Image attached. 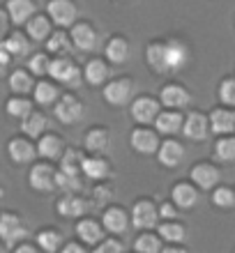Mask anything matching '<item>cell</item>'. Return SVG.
I'll return each mask as SVG.
<instances>
[{"instance_id":"9c48e42d","label":"cell","mask_w":235,"mask_h":253,"mask_svg":"<svg viewBox=\"0 0 235 253\" xmlns=\"http://www.w3.org/2000/svg\"><path fill=\"white\" fill-rule=\"evenodd\" d=\"M132 118H134L139 125H145L150 126L152 122L159 118V101L152 99V97H136L134 101H132Z\"/></svg>"},{"instance_id":"836d02e7","label":"cell","mask_w":235,"mask_h":253,"mask_svg":"<svg viewBox=\"0 0 235 253\" xmlns=\"http://www.w3.org/2000/svg\"><path fill=\"white\" fill-rule=\"evenodd\" d=\"M104 51H106V58L113 62V65H122V62H127V58H129V44L125 37H111Z\"/></svg>"},{"instance_id":"8d00e7d4","label":"cell","mask_w":235,"mask_h":253,"mask_svg":"<svg viewBox=\"0 0 235 253\" xmlns=\"http://www.w3.org/2000/svg\"><path fill=\"white\" fill-rule=\"evenodd\" d=\"M83 161H86V154L81 150H67L60 159V170L69 175H79L83 173Z\"/></svg>"},{"instance_id":"ba28073f","label":"cell","mask_w":235,"mask_h":253,"mask_svg":"<svg viewBox=\"0 0 235 253\" xmlns=\"http://www.w3.org/2000/svg\"><path fill=\"white\" fill-rule=\"evenodd\" d=\"M55 175H58V170H55L51 164H47V161H42V164H35L33 168H30V175H28V182H30V187L35 189V191H53L55 189Z\"/></svg>"},{"instance_id":"3957f363","label":"cell","mask_w":235,"mask_h":253,"mask_svg":"<svg viewBox=\"0 0 235 253\" xmlns=\"http://www.w3.org/2000/svg\"><path fill=\"white\" fill-rule=\"evenodd\" d=\"M104 101L111 106H125L129 104V99L134 97V81L122 76V79H113L104 85Z\"/></svg>"},{"instance_id":"ab89813d","label":"cell","mask_w":235,"mask_h":253,"mask_svg":"<svg viewBox=\"0 0 235 253\" xmlns=\"http://www.w3.org/2000/svg\"><path fill=\"white\" fill-rule=\"evenodd\" d=\"M7 113H9V118L23 120V118H28V115L33 113V101L26 99L23 94H16V97H12V99L7 101Z\"/></svg>"},{"instance_id":"f35d334b","label":"cell","mask_w":235,"mask_h":253,"mask_svg":"<svg viewBox=\"0 0 235 253\" xmlns=\"http://www.w3.org/2000/svg\"><path fill=\"white\" fill-rule=\"evenodd\" d=\"M134 249H136V253H161V237L145 230L143 235L136 237Z\"/></svg>"},{"instance_id":"8fae6325","label":"cell","mask_w":235,"mask_h":253,"mask_svg":"<svg viewBox=\"0 0 235 253\" xmlns=\"http://www.w3.org/2000/svg\"><path fill=\"white\" fill-rule=\"evenodd\" d=\"M222 180V173H219V168L208 164V161H201V164H196L191 168V182H194L198 189L203 191H210V189H217Z\"/></svg>"},{"instance_id":"7dc6e473","label":"cell","mask_w":235,"mask_h":253,"mask_svg":"<svg viewBox=\"0 0 235 253\" xmlns=\"http://www.w3.org/2000/svg\"><path fill=\"white\" fill-rule=\"evenodd\" d=\"M113 198V191L108 187H97L94 189V203H99V205H104L106 200Z\"/></svg>"},{"instance_id":"44dd1931","label":"cell","mask_w":235,"mask_h":253,"mask_svg":"<svg viewBox=\"0 0 235 253\" xmlns=\"http://www.w3.org/2000/svg\"><path fill=\"white\" fill-rule=\"evenodd\" d=\"M101 223H104V228H106L108 233H113V235H122L125 230H127V223H129L127 212H125L122 207L111 205L108 210H104Z\"/></svg>"},{"instance_id":"f907efd6","label":"cell","mask_w":235,"mask_h":253,"mask_svg":"<svg viewBox=\"0 0 235 253\" xmlns=\"http://www.w3.org/2000/svg\"><path fill=\"white\" fill-rule=\"evenodd\" d=\"M12 253H40V251H37L33 244H19V247H14Z\"/></svg>"},{"instance_id":"74e56055","label":"cell","mask_w":235,"mask_h":253,"mask_svg":"<svg viewBox=\"0 0 235 253\" xmlns=\"http://www.w3.org/2000/svg\"><path fill=\"white\" fill-rule=\"evenodd\" d=\"M62 235L58 233V230H42L40 235H37V247L42 249V251H47V253H58L62 251Z\"/></svg>"},{"instance_id":"277c9868","label":"cell","mask_w":235,"mask_h":253,"mask_svg":"<svg viewBox=\"0 0 235 253\" xmlns=\"http://www.w3.org/2000/svg\"><path fill=\"white\" fill-rule=\"evenodd\" d=\"M47 14L58 28H69L74 26L76 16H79V7L74 0H48Z\"/></svg>"},{"instance_id":"6da1fadb","label":"cell","mask_w":235,"mask_h":253,"mask_svg":"<svg viewBox=\"0 0 235 253\" xmlns=\"http://www.w3.org/2000/svg\"><path fill=\"white\" fill-rule=\"evenodd\" d=\"M0 237L5 242V247H14L28 237V226L19 214L2 212L0 214Z\"/></svg>"},{"instance_id":"484cf974","label":"cell","mask_w":235,"mask_h":253,"mask_svg":"<svg viewBox=\"0 0 235 253\" xmlns=\"http://www.w3.org/2000/svg\"><path fill=\"white\" fill-rule=\"evenodd\" d=\"M51 23L53 21L48 19V14H35L33 19L26 23V35L35 42H47L51 37Z\"/></svg>"},{"instance_id":"30bf717a","label":"cell","mask_w":235,"mask_h":253,"mask_svg":"<svg viewBox=\"0 0 235 253\" xmlns=\"http://www.w3.org/2000/svg\"><path fill=\"white\" fill-rule=\"evenodd\" d=\"M72 42H74V46L79 48V51H83V53H90V51H94L97 48V44H99V35H97V30H94L90 23H86V21H81V23H74L72 26Z\"/></svg>"},{"instance_id":"ee69618b","label":"cell","mask_w":235,"mask_h":253,"mask_svg":"<svg viewBox=\"0 0 235 253\" xmlns=\"http://www.w3.org/2000/svg\"><path fill=\"white\" fill-rule=\"evenodd\" d=\"M212 203H215L217 207L231 210V207H235V191L229 187H217L215 191H212Z\"/></svg>"},{"instance_id":"cb8c5ba5","label":"cell","mask_w":235,"mask_h":253,"mask_svg":"<svg viewBox=\"0 0 235 253\" xmlns=\"http://www.w3.org/2000/svg\"><path fill=\"white\" fill-rule=\"evenodd\" d=\"M58 214L65 216V219H76L88 210V203L76 193H65L60 200H58Z\"/></svg>"},{"instance_id":"ac0fdd59","label":"cell","mask_w":235,"mask_h":253,"mask_svg":"<svg viewBox=\"0 0 235 253\" xmlns=\"http://www.w3.org/2000/svg\"><path fill=\"white\" fill-rule=\"evenodd\" d=\"M83 145H86L88 152L93 154H104L111 145V133L108 129L104 126H90L86 133V138H83Z\"/></svg>"},{"instance_id":"bcb514c9","label":"cell","mask_w":235,"mask_h":253,"mask_svg":"<svg viewBox=\"0 0 235 253\" xmlns=\"http://www.w3.org/2000/svg\"><path fill=\"white\" fill-rule=\"evenodd\" d=\"M93 253H122V244L118 240H101Z\"/></svg>"},{"instance_id":"d6986e66","label":"cell","mask_w":235,"mask_h":253,"mask_svg":"<svg viewBox=\"0 0 235 253\" xmlns=\"http://www.w3.org/2000/svg\"><path fill=\"white\" fill-rule=\"evenodd\" d=\"M171 198H173V205H178L180 210H191L198 203V191H196V184H189V182H178L171 191Z\"/></svg>"},{"instance_id":"f1b7e54d","label":"cell","mask_w":235,"mask_h":253,"mask_svg":"<svg viewBox=\"0 0 235 253\" xmlns=\"http://www.w3.org/2000/svg\"><path fill=\"white\" fill-rule=\"evenodd\" d=\"M35 83L33 81V72L30 69H14L12 74H9V90H12L14 94H28L35 90Z\"/></svg>"},{"instance_id":"2e32d148","label":"cell","mask_w":235,"mask_h":253,"mask_svg":"<svg viewBox=\"0 0 235 253\" xmlns=\"http://www.w3.org/2000/svg\"><path fill=\"white\" fill-rule=\"evenodd\" d=\"M166 60H168V74L180 72L189 60V48L180 40H166Z\"/></svg>"},{"instance_id":"9a60e30c","label":"cell","mask_w":235,"mask_h":253,"mask_svg":"<svg viewBox=\"0 0 235 253\" xmlns=\"http://www.w3.org/2000/svg\"><path fill=\"white\" fill-rule=\"evenodd\" d=\"M7 152H9V159H12L14 164H28V161L35 159V154H40L37 147H35L30 140L19 138V136L7 143Z\"/></svg>"},{"instance_id":"4fadbf2b","label":"cell","mask_w":235,"mask_h":253,"mask_svg":"<svg viewBox=\"0 0 235 253\" xmlns=\"http://www.w3.org/2000/svg\"><path fill=\"white\" fill-rule=\"evenodd\" d=\"M157 159H159L161 166L166 168H178L185 161V147L178 143L175 138H166L159 145V152H157Z\"/></svg>"},{"instance_id":"5b68a950","label":"cell","mask_w":235,"mask_h":253,"mask_svg":"<svg viewBox=\"0 0 235 253\" xmlns=\"http://www.w3.org/2000/svg\"><path fill=\"white\" fill-rule=\"evenodd\" d=\"M48 76H53L58 83L76 87L81 83V76H83V74L79 72V67L74 65V60H69L67 55H62V58H53V60H51V72H48Z\"/></svg>"},{"instance_id":"d4e9b609","label":"cell","mask_w":235,"mask_h":253,"mask_svg":"<svg viewBox=\"0 0 235 253\" xmlns=\"http://www.w3.org/2000/svg\"><path fill=\"white\" fill-rule=\"evenodd\" d=\"M5 9H7V14H9L12 23H16V26L28 23V21L35 16V2L33 0H7Z\"/></svg>"},{"instance_id":"d6a6232c","label":"cell","mask_w":235,"mask_h":253,"mask_svg":"<svg viewBox=\"0 0 235 253\" xmlns=\"http://www.w3.org/2000/svg\"><path fill=\"white\" fill-rule=\"evenodd\" d=\"M83 79H86L88 85H101V83H106V79H108V67H106V62L97 60V58L88 60L86 69H83Z\"/></svg>"},{"instance_id":"4316f807","label":"cell","mask_w":235,"mask_h":253,"mask_svg":"<svg viewBox=\"0 0 235 253\" xmlns=\"http://www.w3.org/2000/svg\"><path fill=\"white\" fill-rule=\"evenodd\" d=\"M145 62L150 69L157 74H168V60H166V42H155L145 48Z\"/></svg>"},{"instance_id":"8992f818","label":"cell","mask_w":235,"mask_h":253,"mask_svg":"<svg viewBox=\"0 0 235 253\" xmlns=\"http://www.w3.org/2000/svg\"><path fill=\"white\" fill-rule=\"evenodd\" d=\"M159 131H152L150 126L141 125L136 126L134 131H132V136H129V143H132V147H134L139 154H157L159 152V136H157Z\"/></svg>"},{"instance_id":"ffe728a7","label":"cell","mask_w":235,"mask_h":253,"mask_svg":"<svg viewBox=\"0 0 235 253\" xmlns=\"http://www.w3.org/2000/svg\"><path fill=\"white\" fill-rule=\"evenodd\" d=\"M104 223H97L94 219H81L76 223V235H79L81 242H86V244H99L104 240Z\"/></svg>"},{"instance_id":"f546056e","label":"cell","mask_w":235,"mask_h":253,"mask_svg":"<svg viewBox=\"0 0 235 253\" xmlns=\"http://www.w3.org/2000/svg\"><path fill=\"white\" fill-rule=\"evenodd\" d=\"M2 48L12 53V58H23L30 53V37L23 33H9L2 40Z\"/></svg>"},{"instance_id":"52a82bcc","label":"cell","mask_w":235,"mask_h":253,"mask_svg":"<svg viewBox=\"0 0 235 253\" xmlns=\"http://www.w3.org/2000/svg\"><path fill=\"white\" fill-rule=\"evenodd\" d=\"M55 118L62 125H74L83 118V104L74 94H60V99L55 101Z\"/></svg>"},{"instance_id":"7a4b0ae2","label":"cell","mask_w":235,"mask_h":253,"mask_svg":"<svg viewBox=\"0 0 235 253\" xmlns=\"http://www.w3.org/2000/svg\"><path fill=\"white\" fill-rule=\"evenodd\" d=\"M159 210L155 207V203L148 198L136 200L132 207V226L139 230H152L159 226Z\"/></svg>"},{"instance_id":"60d3db41","label":"cell","mask_w":235,"mask_h":253,"mask_svg":"<svg viewBox=\"0 0 235 253\" xmlns=\"http://www.w3.org/2000/svg\"><path fill=\"white\" fill-rule=\"evenodd\" d=\"M215 157L222 164H231L235 161V136H222L215 143Z\"/></svg>"},{"instance_id":"4dcf8cb0","label":"cell","mask_w":235,"mask_h":253,"mask_svg":"<svg viewBox=\"0 0 235 253\" xmlns=\"http://www.w3.org/2000/svg\"><path fill=\"white\" fill-rule=\"evenodd\" d=\"M74 46V42H72V35H67L65 30H55L51 37L47 40V51L55 58H62V55H67Z\"/></svg>"},{"instance_id":"7bdbcfd3","label":"cell","mask_w":235,"mask_h":253,"mask_svg":"<svg viewBox=\"0 0 235 253\" xmlns=\"http://www.w3.org/2000/svg\"><path fill=\"white\" fill-rule=\"evenodd\" d=\"M51 60L47 53H35L30 60H28V69L33 72V76H48L51 72Z\"/></svg>"},{"instance_id":"7c38bea8","label":"cell","mask_w":235,"mask_h":253,"mask_svg":"<svg viewBox=\"0 0 235 253\" xmlns=\"http://www.w3.org/2000/svg\"><path fill=\"white\" fill-rule=\"evenodd\" d=\"M212 131V126H210V118H205L203 113L194 111V113H189L185 118V126H182V133L187 136L189 140H205Z\"/></svg>"},{"instance_id":"e0dca14e","label":"cell","mask_w":235,"mask_h":253,"mask_svg":"<svg viewBox=\"0 0 235 253\" xmlns=\"http://www.w3.org/2000/svg\"><path fill=\"white\" fill-rule=\"evenodd\" d=\"M159 94H161V104H164L166 108H173V111L185 108L189 101H191L189 92L182 85H178V83H168V85H164Z\"/></svg>"},{"instance_id":"5bb4252c","label":"cell","mask_w":235,"mask_h":253,"mask_svg":"<svg viewBox=\"0 0 235 253\" xmlns=\"http://www.w3.org/2000/svg\"><path fill=\"white\" fill-rule=\"evenodd\" d=\"M37 152H40V157H44V159L48 161H60L62 154L67 152V147H65V140L60 138V136H55V133H44L40 138V143H37Z\"/></svg>"},{"instance_id":"1f68e13d","label":"cell","mask_w":235,"mask_h":253,"mask_svg":"<svg viewBox=\"0 0 235 253\" xmlns=\"http://www.w3.org/2000/svg\"><path fill=\"white\" fill-rule=\"evenodd\" d=\"M83 175L88 180H104L108 177V161L99 154H90L83 161Z\"/></svg>"},{"instance_id":"e575fe53","label":"cell","mask_w":235,"mask_h":253,"mask_svg":"<svg viewBox=\"0 0 235 253\" xmlns=\"http://www.w3.org/2000/svg\"><path fill=\"white\" fill-rule=\"evenodd\" d=\"M33 99L40 104V106H51L55 101L60 99V92H58V87L53 83H48V81H40L33 90Z\"/></svg>"},{"instance_id":"b9f144b4","label":"cell","mask_w":235,"mask_h":253,"mask_svg":"<svg viewBox=\"0 0 235 253\" xmlns=\"http://www.w3.org/2000/svg\"><path fill=\"white\" fill-rule=\"evenodd\" d=\"M81 187H83V182H81L79 175H69V173L58 170V175H55V189H60V191H65V193H74V191H79Z\"/></svg>"},{"instance_id":"c3c4849f","label":"cell","mask_w":235,"mask_h":253,"mask_svg":"<svg viewBox=\"0 0 235 253\" xmlns=\"http://www.w3.org/2000/svg\"><path fill=\"white\" fill-rule=\"evenodd\" d=\"M159 214L164 216V221H171V219H175V207L171 205V203H164V205L159 207Z\"/></svg>"},{"instance_id":"7402d4cb","label":"cell","mask_w":235,"mask_h":253,"mask_svg":"<svg viewBox=\"0 0 235 253\" xmlns=\"http://www.w3.org/2000/svg\"><path fill=\"white\" fill-rule=\"evenodd\" d=\"M182 126H185V118H182L180 113H175L173 108L159 113V118L155 120V129L159 133H164V136H175V133H180Z\"/></svg>"},{"instance_id":"f6af8a7d","label":"cell","mask_w":235,"mask_h":253,"mask_svg":"<svg viewBox=\"0 0 235 253\" xmlns=\"http://www.w3.org/2000/svg\"><path fill=\"white\" fill-rule=\"evenodd\" d=\"M219 99L226 106H235V79H224L219 85Z\"/></svg>"},{"instance_id":"603a6c76","label":"cell","mask_w":235,"mask_h":253,"mask_svg":"<svg viewBox=\"0 0 235 253\" xmlns=\"http://www.w3.org/2000/svg\"><path fill=\"white\" fill-rule=\"evenodd\" d=\"M210 126L219 136H229L231 131H235V113L231 108H215L210 113Z\"/></svg>"},{"instance_id":"816d5d0a","label":"cell","mask_w":235,"mask_h":253,"mask_svg":"<svg viewBox=\"0 0 235 253\" xmlns=\"http://www.w3.org/2000/svg\"><path fill=\"white\" fill-rule=\"evenodd\" d=\"M161 253H189V251L182 247H166V249H161Z\"/></svg>"},{"instance_id":"681fc988","label":"cell","mask_w":235,"mask_h":253,"mask_svg":"<svg viewBox=\"0 0 235 253\" xmlns=\"http://www.w3.org/2000/svg\"><path fill=\"white\" fill-rule=\"evenodd\" d=\"M60 253H86V249L81 247V244H74V242H72V244H65Z\"/></svg>"},{"instance_id":"83f0119b","label":"cell","mask_w":235,"mask_h":253,"mask_svg":"<svg viewBox=\"0 0 235 253\" xmlns=\"http://www.w3.org/2000/svg\"><path fill=\"white\" fill-rule=\"evenodd\" d=\"M47 126H48V120L44 113H30L28 118L21 120V131L26 133L28 138H42L47 133Z\"/></svg>"},{"instance_id":"d590c367","label":"cell","mask_w":235,"mask_h":253,"mask_svg":"<svg viewBox=\"0 0 235 253\" xmlns=\"http://www.w3.org/2000/svg\"><path fill=\"white\" fill-rule=\"evenodd\" d=\"M157 235H159L161 240L178 244V242H182L185 237H187V230H185V226H182V223H178L175 219H171V221H164V223H159V226H157Z\"/></svg>"}]
</instances>
